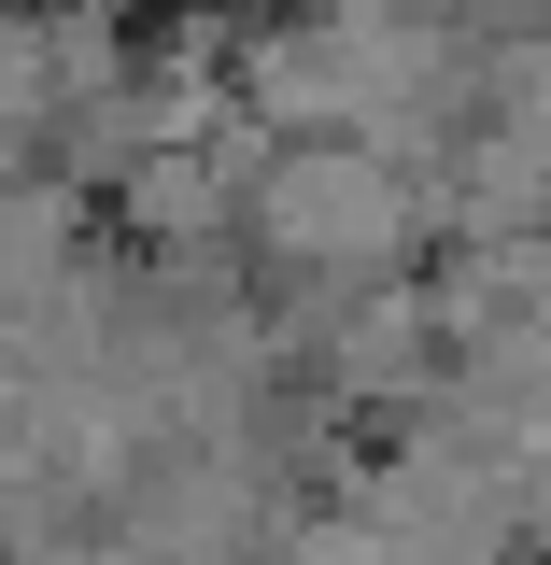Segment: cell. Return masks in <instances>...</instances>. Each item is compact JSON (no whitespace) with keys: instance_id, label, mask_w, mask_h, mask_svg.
<instances>
[{"instance_id":"cell-2","label":"cell","mask_w":551,"mask_h":565,"mask_svg":"<svg viewBox=\"0 0 551 565\" xmlns=\"http://www.w3.org/2000/svg\"><path fill=\"white\" fill-rule=\"evenodd\" d=\"M495 114L551 141V43H523V57H495Z\"/></svg>"},{"instance_id":"cell-1","label":"cell","mask_w":551,"mask_h":565,"mask_svg":"<svg viewBox=\"0 0 551 565\" xmlns=\"http://www.w3.org/2000/svg\"><path fill=\"white\" fill-rule=\"evenodd\" d=\"M241 241L255 269L311 282V297H353V282H396L424 241V199L382 141L353 128H311V141H269V170L241 184Z\"/></svg>"},{"instance_id":"cell-3","label":"cell","mask_w":551,"mask_h":565,"mask_svg":"<svg viewBox=\"0 0 551 565\" xmlns=\"http://www.w3.org/2000/svg\"><path fill=\"white\" fill-rule=\"evenodd\" d=\"M43 565H141V552H128V537H57Z\"/></svg>"}]
</instances>
